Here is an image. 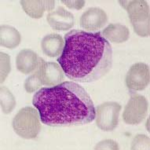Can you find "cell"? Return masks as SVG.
Returning a JSON list of instances; mask_svg holds the SVG:
<instances>
[{"label": "cell", "instance_id": "cell-10", "mask_svg": "<svg viewBox=\"0 0 150 150\" xmlns=\"http://www.w3.org/2000/svg\"><path fill=\"white\" fill-rule=\"evenodd\" d=\"M47 20L50 27L56 31L69 30L75 23L73 14L62 6H58L55 11L50 12Z\"/></svg>", "mask_w": 150, "mask_h": 150}, {"label": "cell", "instance_id": "cell-2", "mask_svg": "<svg viewBox=\"0 0 150 150\" xmlns=\"http://www.w3.org/2000/svg\"><path fill=\"white\" fill-rule=\"evenodd\" d=\"M32 104L40 112L41 122L50 127L85 125L96 116L91 96L75 82L40 89L33 96Z\"/></svg>", "mask_w": 150, "mask_h": 150}, {"label": "cell", "instance_id": "cell-8", "mask_svg": "<svg viewBox=\"0 0 150 150\" xmlns=\"http://www.w3.org/2000/svg\"><path fill=\"white\" fill-rule=\"evenodd\" d=\"M43 85L54 86L63 83L64 73L59 64L55 62H45L41 58L39 66L35 69Z\"/></svg>", "mask_w": 150, "mask_h": 150}, {"label": "cell", "instance_id": "cell-12", "mask_svg": "<svg viewBox=\"0 0 150 150\" xmlns=\"http://www.w3.org/2000/svg\"><path fill=\"white\" fill-rule=\"evenodd\" d=\"M21 5L23 10L29 17L40 19L43 16L45 11L51 12L55 6V2L53 0L44 1V0H32L21 1Z\"/></svg>", "mask_w": 150, "mask_h": 150}, {"label": "cell", "instance_id": "cell-20", "mask_svg": "<svg viewBox=\"0 0 150 150\" xmlns=\"http://www.w3.org/2000/svg\"><path fill=\"white\" fill-rule=\"evenodd\" d=\"M95 149H119L118 144L113 140H105L99 142Z\"/></svg>", "mask_w": 150, "mask_h": 150}, {"label": "cell", "instance_id": "cell-1", "mask_svg": "<svg viewBox=\"0 0 150 150\" xmlns=\"http://www.w3.org/2000/svg\"><path fill=\"white\" fill-rule=\"evenodd\" d=\"M57 62L69 79L93 83L112 66V49L100 32L71 30L64 35V47Z\"/></svg>", "mask_w": 150, "mask_h": 150}, {"label": "cell", "instance_id": "cell-18", "mask_svg": "<svg viewBox=\"0 0 150 150\" xmlns=\"http://www.w3.org/2000/svg\"><path fill=\"white\" fill-rule=\"evenodd\" d=\"M10 57L6 54L3 52L0 53V83H3L10 73Z\"/></svg>", "mask_w": 150, "mask_h": 150}, {"label": "cell", "instance_id": "cell-13", "mask_svg": "<svg viewBox=\"0 0 150 150\" xmlns=\"http://www.w3.org/2000/svg\"><path fill=\"white\" fill-rule=\"evenodd\" d=\"M64 47L63 37L57 33L47 35L42 40L41 47L45 55L50 57H59Z\"/></svg>", "mask_w": 150, "mask_h": 150}, {"label": "cell", "instance_id": "cell-11", "mask_svg": "<svg viewBox=\"0 0 150 150\" xmlns=\"http://www.w3.org/2000/svg\"><path fill=\"white\" fill-rule=\"evenodd\" d=\"M40 60L41 58L32 50H22L18 53L16 58L17 70L25 75L31 73L38 68Z\"/></svg>", "mask_w": 150, "mask_h": 150}, {"label": "cell", "instance_id": "cell-16", "mask_svg": "<svg viewBox=\"0 0 150 150\" xmlns=\"http://www.w3.org/2000/svg\"><path fill=\"white\" fill-rule=\"evenodd\" d=\"M0 103L3 112L5 114H10L16 106L14 96L6 86L0 87Z\"/></svg>", "mask_w": 150, "mask_h": 150}, {"label": "cell", "instance_id": "cell-3", "mask_svg": "<svg viewBox=\"0 0 150 150\" xmlns=\"http://www.w3.org/2000/svg\"><path fill=\"white\" fill-rule=\"evenodd\" d=\"M39 111L33 107L21 108L13 120L12 125L17 135L25 139H34L41 130Z\"/></svg>", "mask_w": 150, "mask_h": 150}, {"label": "cell", "instance_id": "cell-21", "mask_svg": "<svg viewBox=\"0 0 150 150\" xmlns=\"http://www.w3.org/2000/svg\"><path fill=\"white\" fill-rule=\"evenodd\" d=\"M67 7L75 10H81L85 5V1H61Z\"/></svg>", "mask_w": 150, "mask_h": 150}, {"label": "cell", "instance_id": "cell-7", "mask_svg": "<svg viewBox=\"0 0 150 150\" xmlns=\"http://www.w3.org/2000/svg\"><path fill=\"white\" fill-rule=\"evenodd\" d=\"M149 67L142 62L130 66L126 75L125 83L131 91H140L146 88L149 83Z\"/></svg>", "mask_w": 150, "mask_h": 150}, {"label": "cell", "instance_id": "cell-5", "mask_svg": "<svg viewBox=\"0 0 150 150\" xmlns=\"http://www.w3.org/2000/svg\"><path fill=\"white\" fill-rule=\"evenodd\" d=\"M121 108L120 104L114 101H108L97 106L95 120L98 127L104 131L115 130L118 126Z\"/></svg>", "mask_w": 150, "mask_h": 150}, {"label": "cell", "instance_id": "cell-4", "mask_svg": "<svg viewBox=\"0 0 150 150\" xmlns=\"http://www.w3.org/2000/svg\"><path fill=\"white\" fill-rule=\"evenodd\" d=\"M128 13L130 23L138 35L146 37L149 35V6L146 1H119Z\"/></svg>", "mask_w": 150, "mask_h": 150}, {"label": "cell", "instance_id": "cell-9", "mask_svg": "<svg viewBox=\"0 0 150 150\" xmlns=\"http://www.w3.org/2000/svg\"><path fill=\"white\" fill-rule=\"evenodd\" d=\"M108 21V16L101 8L91 7L80 17L79 25L87 32H96L103 28Z\"/></svg>", "mask_w": 150, "mask_h": 150}, {"label": "cell", "instance_id": "cell-6", "mask_svg": "<svg viewBox=\"0 0 150 150\" xmlns=\"http://www.w3.org/2000/svg\"><path fill=\"white\" fill-rule=\"evenodd\" d=\"M148 101L145 97L138 93H131L130 98L123 113L124 123L137 125L145 119L148 112Z\"/></svg>", "mask_w": 150, "mask_h": 150}, {"label": "cell", "instance_id": "cell-19", "mask_svg": "<svg viewBox=\"0 0 150 150\" xmlns=\"http://www.w3.org/2000/svg\"><path fill=\"white\" fill-rule=\"evenodd\" d=\"M131 149H149V138L143 134H138L134 138Z\"/></svg>", "mask_w": 150, "mask_h": 150}, {"label": "cell", "instance_id": "cell-17", "mask_svg": "<svg viewBox=\"0 0 150 150\" xmlns=\"http://www.w3.org/2000/svg\"><path fill=\"white\" fill-rule=\"evenodd\" d=\"M42 85H43V84L41 81V79L39 76L38 71L35 70V73L29 76L26 79L25 84H24V87L28 93H33L35 91H38L39 89L41 88Z\"/></svg>", "mask_w": 150, "mask_h": 150}, {"label": "cell", "instance_id": "cell-14", "mask_svg": "<svg viewBox=\"0 0 150 150\" xmlns=\"http://www.w3.org/2000/svg\"><path fill=\"white\" fill-rule=\"evenodd\" d=\"M101 35L111 42L123 43L129 39L130 31L121 24H110L102 31Z\"/></svg>", "mask_w": 150, "mask_h": 150}, {"label": "cell", "instance_id": "cell-15", "mask_svg": "<svg viewBox=\"0 0 150 150\" xmlns=\"http://www.w3.org/2000/svg\"><path fill=\"white\" fill-rule=\"evenodd\" d=\"M21 35L16 28L10 25H2L0 28V45L9 49L19 46Z\"/></svg>", "mask_w": 150, "mask_h": 150}]
</instances>
